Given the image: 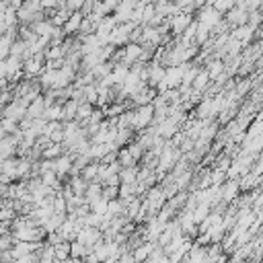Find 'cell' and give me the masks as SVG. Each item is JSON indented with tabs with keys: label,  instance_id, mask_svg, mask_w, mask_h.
I'll use <instances>...</instances> for the list:
<instances>
[{
	"label": "cell",
	"instance_id": "obj_1",
	"mask_svg": "<svg viewBox=\"0 0 263 263\" xmlns=\"http://www.w3.org/2000/svg\"><path fill=\"white\" fill-rule=\"evenodd\" d=\"M193 21V14L191 12H177V14H173V16H168V33L173 35V37H177V35H181L185 29H187V25Z\"/></svg>",
	"mask_w": 263,
	"mask_h": 263
},
{
	"label": "cell",
	"instance_id": "obj_2",
	"mask_svg": "<svg viewBox=\"0 0 263 263\" xmlns=\"http://www.w3.org/2000/svg\"><path fill=\"white\" fill-rule=\"evenodd\" d=\"M226 183H220V197H222V201H226V203H230L238 193H240V189H238V179H224Z\"/></svg>",
	"mask_w": 263,
	"mask_h": 263
},
{
	"label": "cell",
	"instance_id": "obj_3",
	"mask_svg": "<svg viewBox=\"0 0 263 263\" xmlns=\"http://www.w3.org/2000/svg\"><path fill=\"white\" fill-rule=\"evenodd\" d=\"M82 12L80 10H72L70 12V16L64 21V25H62V31H64V35H74L76 31H78V27H80V21H82Z\"/></svg>",
	"mask_w": 263,
	"mask_h": 263
},
{
	"label": "cell",
	"instance_id": "obj_4",
	"mask_svg": "<svg viewBox=\"0 0 263 263\" xmlns=\"http://www.w3.org/2000/svg\"><path fill=\"white\" fill-rule=\"evenodd\" d=\"M53 259L70 261V240H60L58 245H53Z\"/></svg>",
	"mask_w": 263,
	"mask_h": 263
},
{
	"label": "cell",
	"instance_id": "obj_5",
	"mask_svg": "<svg viewBox=\"0 0 263 263\" xmlns=\"http://www.w3.org/2000/svg\"><path fill=\"white\" fill-rule=\"evenodd\" d=\"M136 175H138V164L121 166L119 168V183H136Z\"/></svg>",
	"mask_w": 263,
	"mask_h": 263
},
{
	"label": "cell",
	"instance_id": "obj_6",
	"mask_svg": "<svg viewBox=\"0 0 263 263\" xmlns=\"http://www.w3.org/2000/svg\"><path fill=\"white\" fill-rule=\"evenodd\" d=\"M76 109H78V101H74V99H68V101L62 105V121L74 119V115H76Z\"/></svg>",
	"mask_w": 263,
	"mask_h": 263
},
{
	"label": "cell",
	"instance_id": "obj_7",
	"mask_svg": "<svg viewBox=\"0 0 263 263\" xmlns=\"http://www.w3.org/2000/svg\"><path fill=\"white\" fill-rule=\"evenodd\" d=\"M31 29H33V33H37V35H49L51 33V29H53V25L49 23V18H41V21H37V23H33V25H29Z\"/></svg>",
	"mask_w": 263,
	"mask_h": 263
},
{
	"label": "cell",
	"instance_id": "obj_8",
	"mask_svg": "<svg viewBox=\"0 0 263 263\" xmlns=\"http://www.w3.org/2000/svg\"><path fill=\"white\" fill-rule=\"evenodd\" d=\"M117 162H119L121 166H134V164H138V160L129 154V150H127V148L117 150Z\"/></svg>",
	"mask_w": 263,
	"mask_h": 263
},
{
	"label": "cell",
	"instance_id": "obj_9",
	"mask_svg": "<svg viewBox=\"0 0 263 263\" xmlns=\"http://www.w3.org/2000/svg\"><path fill=\"white\" fill-rule=\"evenodd\" d=\"M82 90H84V101H86V103H90V105H95V101H97V97H99L97 84H95V82L84 84V86H82Z\"/></svg>",
	"mask_w": 263,
	"mask_h": 263
},
{
	"label": "cell",
	"instance_id": "obj_10",
	"mask_svg": "<svg viewBox=\"0 0 263 263\" xmlns=\"http://www.w3.org/2000/svg\"><path fill=\"white\" fill-rule=\"evenodd\" d=\"M25 49H27V43H25L23 39H18V37H16V39H14L12 43H10V49H8V55H18V58H21V53H23Z\"/></svg>",
	"mask_w": 263,
	"mask_h": 263
},
{
	"label": "cell",
	"instance_id": "obj_11",
	"mask_svg": "<svg viewBox=\"0 0 263 263\" xmlns=\"http://www.w3.org/2000/svg\"><path fill=\"white\" fill-rule=\"evenodd\" d=\"M117 195H119V185H103L101 197H105L109 201V199H115Z\"/></svg>",
	"mask_w": 263,
	"mask_h": 263
},
{
	"label": "cell",
	"instance_id": "obj_12",
	"mask_svg": "<svg viewBox=\"0 0 263 263\" xmlns=\"http://www.w3.org/2000/svg\"><path fill=\"white\" fill-rule=\"evenodd\" d=\"M0 123H2L4 134H14L18 129V123L14 119H10V117H0Z\"/></svg>",
	"mask_w": 263,
	"mask_h": 263
},
{
	"label": "cell",
	"instance_id": "obj_13",
	"mask_svg": "<svg viewBox=\"0 0 263 263\" xmlns=\"http://www.w3.org/2000/svg\"><path fill=\"white\" fill-rule=\"evenodd\" d=\"M4 21H6V25H16V23H18V21H16V8L6 6V10H4Z\"/></svg>",
	"mask_w": 263,
	"mask_h": 263
},
{
	"label": "cell",
	"instance_id": "obj_14",
	"mask_svg": "<svg viewBox=\"0 0 263 263\" xmlns=\"http://www.w3.org/2000/svg\"><path fill=\"white\" fill-rule=\"evenodd\" d=\"M49 140H51L53 144H62V142H64V132H62V127L49 132Z\"/></svg>",
	"mask_w": 263,
	"mask_h": 263
},
{
	"label": "cell",
	"instance_id": "obj_15",
	"mask_svg": "<svg viewBox=\"0 0 263 263\" xmlns=\"http://www.w3.org/2000/svg\"><path fill=\"white\" fill-rule=\"evenodd\" d=\"M6 27H8V25H6V21H4V12H2V14H0V35L6 31Z\"/></svg>",
	"mask_w": 263,
	"mask_h": 263
},
{
	"label": "cell",
	"instance_id": "obj_16",
	"mask_svg": "<svg viewBox=\"0 0 263 263\" xmlns=\"http://www.w3.org/2000/svg\"><path fill=\"white\" fill-rule=\"evenodd\" d=\"M6 6H8V4H6V2H4V0H0V14H2V12H4V10H6Z\"/></svg>",
	"mask_w": 263,
	"mask_h": 263
},
{
	"label": "cell",
	"instance_id": "obj_17",
	"mask_svg": "<svg viewBox=\"0 0 263 263\" xmlns=\"http://www.w3.org/2000/svg\"><path fill=\"white\" fill-rule=\"evenodd\" d=\"M2 136H6V134H4V129H2V123H0V138H2Z\"/></svg>",
	"mask_w": 263,
	"mask_h": 263
},
{
	"label": "cell",
	"instance_id": "obj_18",
	"mask_svg": "<svg viewBox=\"0 0 263 263\" xmlns=\"http://www.w3.org/2000/svg\"><path fill=\"white\" fill-rule=\"evenodd\" d=\"M0 201H2V195H0Z\"/></svg>",
	"mask_w": 263,
	"mask_h": 263
}]
</instances>
